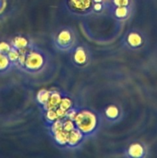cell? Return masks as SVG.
<instances>
[{
  "instance_id": "obj_2",
  "label": "cell",
  "mask_w": 157,
  "mask_h": 158,
  "mask_svg": "<svg viewBox=\"0 0 157 158\" xmlns=\"http://www.w3.org/2000/svg\"><path fill=\"white\" fill-rule=\"evenodd\" d=\"M73 116H66L71 117L80 132L86 137H89L98 131L99 118L98 114L89 109H80L77 111L72 109Z\"/></svg>"
},
{
  "instance_id": "obj_6",
  "label": "cell",
  "mask_w": 157,
  "mask_h": 158,
  "mask_svg": "<svg viewBox=\"0 0 157 158\" xmlns=\"http://www.w3.org/2000/svg\"><path fill=\"white\" fill-rule=\"evenodd\" d=\"M143 151H144L141 145L139 143H134L127 149V153H129L127 156L129 157H141Z\"/></svg>"
},
{
  "instance_id": "obj_1",
  "label": "cell",
  "mask_w": 157,
  "mask_h": 158,
  "mask_svg": "<svg viewBox=\"0 0 157 158\" xmlns=\"http://www.w3.org/2000/svg\"><path fill=\"white\" fill-rule=\"evenodd\" d=\"M49 127L53 140L61 148H76L85 138L73 120L68 116L50 122Z\"/></svg>"
},
{
  "instance_id": "obj_3",
  "label": "cell",
  "mask_w": 157,
  "mask_h": 158,
  "mask_svg": "<svg viewBox=\"0 0 157 158\" xmlns=\"http://www.w3.org/2000/svg\"><path fill=\"white\" fill-rule=\"evenodd\" d=\"M53 45L61 51L72 50L75 47V35L71 28H59L53 35Z\"/></svg>"
},
{
  "instance_id": "obj_4",
  "label": "cell",
  "mask_w": 157,
  "mask_h": 158,
  "mask_svg": "<svg viewBox=\"0 0 157 158\" xmlns=\"http://www.w3.org/2000/svg\"><path fill=\"white\" fill-rule=\"evenodd\" d=\"M72 60L74 64L84 66L89 60V54L85 46H75L72 50Z\"/></svg>"
},
{
  "instance_id": "obj_5",
  "label": "cell",
  "mask_w": 157,
  "mask_h": 158,
  "mask_svg": "<svg viewBox=\"0 0 157 158\" xmlns=\"http://www.w3.org/2000/svg\"><path fill=\"white\" fill-rule=\"evenodd\" d=\"M122 111L115 105H110L105 109L104 116L109 121H116L121 117Z\"/></svg>"
}]
</instances>
